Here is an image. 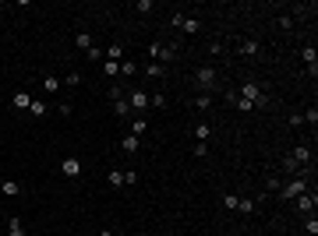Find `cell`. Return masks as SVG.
<instances>
[{
	"label": "cell",
	"instance_id": "cell-26",
	"mask_svg": "<svg viewBox=\"0 0 318 236\" xmlns=\"http://www.w3.org/2000/svg\"><path fill=\"white\" fill-rule=\"evenodd\" d=\"M234 212H240V215H251V212H255V201H251V198H240Z\"/></svg>",
	"mask_w": 318,
	"mask_h": 236
},
{
	"label": "cell",
	"instance_id": "cell-9",
	"mask_svg": "<svg viewBox=\"0 0 318 236\" xmlns=\"http://www.w3.org/2000/svg\"><path fill=\"white\" fill-rule=\"evenodd\" d=\"M301 57H304V64H308V74L315 78V74H318V53H315V46H304Z\"/></svg>",
	"mask_w": 318,
	"mask_h": 236
},
{
	"label": "cell",
	"instance_id": "cell-24",
	"mask_svg": "<svg viewBox=\"0 0 318 236\" xmlns=\"http://www.w3.org/2000/svg\"><path fill=\"white\" fill-rule=\"evenodd\" d=\"M180 28H184L187 35H195V32H202V21H198V18H184V21H180Z\"/></svg>",
	"mask_w": 318,
	"mask_h": 236
},
{
	"label": "cell",
	"instance_id": "cell-25",
	"mask_svg": "<svg viewBox=\"0 0 318 236\" xmlns=\"http://www.w3.org/2000/svg\"><path fill=\"white\" fill-rule=\"evenodd\" d=\"M131 74H138V64L124 57V60H120V78H131Z\"/></svg>",
	"mask_w": 318,
	"mask_h": 236
},
{
	"label": "cell",
	"instance_id": "cell-3",
	"mask_svg": "<svg viewBox=\"0 0 318 236\" xmlns=\"http://www.w3.org/2000/svg\"><path fill=\"white\" fill-rule=\"evenodd\" d=\"M304 190H308V176H294V180H290L283 190H276V194H279V201H294V198H301Z\"/></svg>",
	"mask_w": 318,
	"mask_h": 236
},
{
	"label": "cell",
	"instance_id": "cell-18",
	"mask_svg": "<svg viewBox=\"0 0 318 236\" xmlns=\"http://www.w3.org/2000/svg\"><path fill=\"white\" fill-rule=\"evenodd\" d=\"M99 71H103V74H106L110 81L120 78V64H113V60H103V64H99Z\"/></svg>",
	"mask_w": 318,
	"mask_h": 236
},
{
	"label": "cell",
	"instance_id": "cell-8",
	"mask_svg": "<svg viewBox=\"0 0 318 236\" xmlns=\"http://www.w3.org/2000/svg\"><path fill=\"white\" fill-rule=\"evenodd\" d=\"M237 53H240V57H258V53H262V46H258V39H240V43H237Z\"/></svg>",
	"mask_w": 318,
	"mask_h": 236
},
{
	"label": "cell",
	"instance_id": "cell-11",
	"mask_svg": "<svg viewBox=\"0 0 318 236\" xmlns=\"http://www.w3.org/2000/svg\"><path fill=\"white\" fill-rule=\"evenodd\" d=\"M28 102H32V95H28L25 88H18V92H11V106H14V109H28Z\"/></svg>",
	"mask_w": 318,
	"mask_h": 236
},
{
	"label": "cell",
	"instance_id": "cell-29",
	"mask_svg": "<svg viewBox=\"0 0 318 236\" xmlns=\"http://www.w3.org/2000/svg\"><path fill=\"white\" fill-rule=\"evenodd\" d=\"M195 106H198V109H209V106H212V95L198 92V95H195Z\"/></svg>",
	"mask_w": 318,
	"mask_h": 236
},
{
	"label": "cell",
	"instance_id": "cell-40",
	"mask_svg": "<svg viewBox=\"0 0 318 236\" xmlns=\"http://www.w3.org/2000/svg\"><path fill=\"white\" fill-rule=\"evenodd\" d=\"M78 81H81V74H78V71H71V74H68V78H64V85H71V88H75V85H78Z\"/></svg>",
	"mask_w": 318,
	"mask_h": 236
},
{
	"label": "cell",
	"instance_id": "cell-5",
	"mask_svg": "<svg viewBox=\"0 0 318 236\" xmlns=\"http://www.w3.org/2000/svg\"><path fill=\"white\" fill-rule=\"evenodd\" d=\"M294 205H297V212H301V215H315V205H318L315 190H304L301 198H294Z\"/></svg>",
	"mask_w": 318,
	"mask_h": 236
},
{
	"label": "cell",
	"instance_id": "cell-2",
	"mask_svg": "<svg viewBox=\"0 0 318 236\" xmlns=\"http://www.w3.org/2000/svg\"><path fill=\"white\" fill-rule=\"evenodd\" d=\"M195 85H198V92H216L219 88V74H216V67H198L195 71Z\"/></svg>",
	"mask_w": 318,
	"mask_h": 236
},
{
	"label": "cell",
	"instance_id": "cell-21",
	"mask_svg": "<svg viewBox=\"0 0 318 236\" xmlns=\"http://www.w3.org/2000/svg\"><path fill=\"white\" fill-rule=\"evenodd\" d=\"M212 138V124H195V141H209Z\"/></svg>",
	"mask_w": 318,
	"mask_h": 236
},
{
	"label": "cell",
	"instance_id": "cell-16",
	"mask_svg": "<svg viewBox=\"0 0 318 236\" xmlns=\"http://www.w3.org/2000/svg\"><path fill=\"white\" fill-rule=\"evenodd\" d=\"M113 113H117L120 120H131V106H128V95H124V99H113Z\"/></svg>",
	"mask_w": 318,
	"mask_h": 236
},
{
	"label": "cell",
	"instance_id": "cell-27",
	"mask_svg": "<svg viewBox=\"0 0 318 236\" xmlns=\"http://www.w3.org/2000/svg\"><path fill=\"white\" fill-rule=\"evenodd\" d=\"M301 120H304V124H311V127H315V124H318V106H308V109H304V113H301Z\"/></svg>",
	"mask_w": 318,
	"mask_h": 236
},
{
	"label": "cell",
	"instance_id": "cell-12",
	"mask_svg": "<svg viewBox=\"0 0 318 236\" xmlns=\"http://www.w3.org/2000/svg\"><path fill=\"white\" fill-rule=\"evenodd\" d=\"M0 194H4V198H18V194H21V183H18V180H0Z\"/></svg>",
	"mask_w": 318,
	"mask_h": 236
},
{
	"label": "cell",
	"instance_id": "cell-19",
	"mask_svg": "<svg viewBox=\"0 0 318 236\" xmlns=\"http://www.w3.org/2000/svg\"><path fill=\"white\" fill-rule=\"evenodd\" d=\"M145 131H149V120H145V116H135V120H131V134H135V138H145Z\"/></svg>",
	"mask_w": 318,
	"mask_h": 236
},
{
	"label": "cell",
	"instance_id": "cell-23",
	"mask_svg": "<svg viewBox=\"0 0 318 236\" xmlns=\"http://www.w3.org/2000/svg\"><path fill=\"white\" fill-rule=\"evenodd\" d=\"M57 88H60V78H57V74H46V78H43V92H46V95H53Z\"/></svg>",
	"mask_w": 318,
	"mask_h": 236
},
{
	"label": "cell",
	"instance_id": "cell-41",
	"mask_svg": "<svg viewBox=\"0 0 318 236\" xmlns=\"http://www.w3.org/2000/svg\"><path fill=\"white\" fill-rule=\"evenodd\" d=\"M265 190H279V180L276 176H265Z\"/></svg>",
	"mask_w": 318,
	"mask_h": 236
},
{
	"label": "cell",
	"instance_id": "cell-35",
	"mask_svg": "<svg viewBox=\"0 0 318 236\" xmlns=\"http://www.w3.org/2000/svg\"><path fill=\"white\" fill-rule=\"evenodd\" d=\"M152 7H156L152 0H138V11H142V14H152Z\"/></svg>",
	"mask_w": 318,
	"mask_h": 236
},
{
	"label": "cell",
	"instance_id": "cell-1",
	"mask_svg": "<svg viewBox=\"0 0 318 236\" xmlns=\"http://www.w3.org/2000/svg\"><path fill=\"white\" fill-rule=\"evenodd\" d=\"M237 95H240V99H247L255 109L269 106V95H265V92H262V85H255V81H244V85L237 88Z\"/></svg>",
	"mask_w": 318,
	"mask_h": 236
},
{
	"label": "cell",
	"instance_id": "cell-20",
	"mask_svg": "<svg viewBox=\"0 0 318 236\" xmlns=\"http://www.w3.org/2000/svg\"><path fill=\"white\" fill-rule=\"evenodd\" d=\"M106 95H110V102H113V99H124V95H128V88H124L120 81H110V88H106Z\"/></svg>",
	"mask_w": 318,
	"mask_h": 236
},
{
	"label": "cell",
	"instance_id": "cell-36",
	"mask_svg": "<svg viewBox=\"0 0 318 236\" xmlns=\"http://www.w3.org/2000/svg\"><path fill=\"white\" fill-rule=\"evenodd\" d=\"M279 28H283V32L294 28V18H290V14H279Z\"/></svg>",
	"mask_w": 318,
	"mask_h": 236
},
{
	"label": "cell",
	"instance_id": "cell-34",
	"mask_svg": "<svg viewBox=\"0 0 318 236\" xmlns=\"http://www.w3.org/2000/svg\"><path fill=\"white\" fill-rule=\"evenodd\" d=\"M131 183H138V173L135 169H124V187H131Z\"/></svg>",
	"mask_w": 318,
	"mask_h": 236
},
{
	"label": "cell",
	"instance_id": "cell-37",
	"mask_svg": "<svg viewBox=\"0 0 318 236\" xmlns=\"http://www.w3.org/2000/svg\"><path fill=\"white\" fill-rule=\"evenodd\" d=\"M88 60H96V64H103V50H99V46H92V50H88Z\"/></svg>",
	"mask_w": 318,
	"mask_h": 236
},
{
	"label": "cell",
	"instance_id": "cell-13",
	"mask_svg": "<svg viewBox=\"0 0 318 236\" xmlns=\"http://www.w3.org/2000/svg\"><path fill=\"white\" fill-rule=\"evenodd\" d=\"M7 236H28V233H25V222H21L18 215L7 219Z\"/></svg>",
	"mask_w": 318,
	"mask_h": 236
},
{
	"label": "cell",
	"instance_id": "cell-33",
	"mask_svg": "<svg viewBox=\"0 0 318 236\" xmlns=\"http://www.w3.org/2000/svg\"><path fill=\"white\" fill-rule=\"evenodd\" d=\"M184 18H187L184 11H173V14H170V25H173V28H180V21H184Z\"/></svg>",
	"mask_w": 318,
	"mask_h": 236
},
{
	"label": "cell",
	"instance_id": "cell-22",
	"mask_svg": "<svg viewBox=\"0 0 318 236\" xmlns=\"http://www.w3.org/2000/svg\"><path fill=\"white\" fill-rule=\"evenodd\" d=\"M75 46H78V50H85V53H88V50H92L96 43H92V35H88V32H78V35H75Z\"/></svg>",
	"mask_w": 318,
	"mask_h": 236
},
{
	"label": "cell",
	"instance_id": "cell-43",
	"mask_svg": "<svg viewBox=\"0 0 318 236\" xmlns=\"http://www.w3.org/2000/svg\"><path fill=\"white\" fill-rule=\"evenodd\" d=\"M138 236H149V233H138Z\"/></svg>",
	"mask_w": 318,
	"mask_h": 236
},
{
	"label": "cell",
	"instance_id": "cell-39",
	"mask_svg": "<svg viewBox=\"0 0 318 236\" xmlns=\"http://www.w3.org/2000/svg\"><path fill=\"white\" fill-rule=\"evenodd\" d=\"M237 201H240L237 194H223V205H227V208H237Z\"/></svg>",
	"mask_w": 318,
	"mask_h": 236
},
{
	"label": "cell",
	"instance_id": "cell-17",
	"mask_svg": "<svg viewBox=\"0 0 318 236\" xmlns=\"http://www.w3.org/2000/svg\"><path fill=\"white\" fill-rule=\"evenodd\" d=\"M120 148H124L128 155H135V152L142 148V138H135V134H124V141H120Z\"/></svg>",
	"mask_w": 318,
	"mask_h": 236
},
{
	"label": "cell",
	"instance_id": "cell-10",
	"mask_svg": "<svg viewBox=\"0 0 318 236\" xmlns=\"http://www.w3.org/2000/svg\"><path fill=\"white\" fill-rule=\"evenodd\" d=\"M60 173H64V176H78V173H81V162H78L75 155L60 159Z\"/></svg>",
	"mask_w": 318,
	"mask_h": 236
},
{
	"label": "cell",
	"instance_id": "cell-31",
	"mask_svg": "<svg viewBox=\"0 0 318 236\" xmlns=\"http://www.w3.org/2000/svg\"><path fill=\"white\" fill-rule=\"evenodd\" d=\"M145 74H149V78H163V74H166V67H163V64H149V67H145Z\"/></svg>",
	"mask_w": 318,
	"mask_h": 236
},
{
	"label": "cell",
	"instance_id": "cell-6",
	"mask_svg": "<svg viewBox=\"0 0 318 236\" xmlns=\"http://www.w3.org/2000/svg\"><path fill=\"white\" fill-rule=\"evenodd\" d=\"M149 53H152V64H159V60H173V57H177V46H163V43H152V46H149Z\"/></svg>",
	"mask_w": 318,
	"mask_h": 236
},
{
	"label": "cell",
	"instance_id": "cell-14",
	"mask_svg": "<svg viewBox=\"0 0 318 236\" xmlns=\"http://www.w3.org/2000/svg\"><path fill=\"white\" fill-rule=\"evenodd\" d=\"M103 60L120 64V60H124V43H110V50H106V57H103Z\"/></svg>",
	"mask_w": 318,
	"mask_h": 236
},
{
	"label": "cell",
	"instance_id": "cell-32",
	"mask_svg": "<svg viewBox=\"0 0 318 236\" xmlns=\"http://www.w3.org/2000/svg\"><path fill=\"white\" fill-rule=\"evenodd\" d=\"M195 155H198V159L209 155V141H195Z\"/></svg>",
	"mask_w": 318,
	"mask_h": 236
},
{
	"label": "cell",
	"instance_id": "cell-38",
	"mask_svg": "<svg viewBox=\"0 0 318 236\" xmlns=\"http://www.w3.org/2000/svg\"><path fill=\"white\" fill-rule=\"evenodd\" d=\"M287 124H290V127H304V120H301V113H290V116H287Z\"/></svg>",
	"mask_w": 318,
	"mask_h": 236
},
{
	"label": "cell",
	"instance_id": "cell-28",
	"mask_svg": "<svg viewBox=\"0 0 318 236\" xmlns=\"http://www.w3.org/2000/svg\"><path fill=\"white\" fill-rule=\"evenodd\" d=\"M106 180H110V187H113V190H117V187H124V173H120V169H110V176H106Z\"/></svg>",
	"mask_w": 318,
	"mask_h": 236
},
{
	"label": "cell",
	"instance_id": "cell-15",
	"mask_svg": "<svg viewBox=\"0 0 318 236\" xmlns=\"http://www.w3.org/2000/svg\"><path fill=\"white\" fill-rule=\"evenodd\" d=\"M28 113H32V116H36V120H43V116H46V113H50V106H46V102H43V99H32V102H28Z\"/></svg>",
	"mask_w": 318,
	"mask_h": 236
},
{
	"label": "cell",
	"instance_id": "cell-4",
	"mask_svg": "<svg viewBox=\"0 0 318 236\" xmlns=\"http://www.w3.org/2000/svg\"><path fill=\"white\" fill-rule=\"evenodd\" d=\"M128 106H131V113L145 116V109H149V92H142V88H128Z\"/></svg>",
	"mask_w": 318,
	"mask_h": 236
},
{
	"label": "cell",
	"instance_id": "cell-42",
	"mask_svg": "<svg viewBox=\"0 0 318 236\" xmlns=\"http://www.w3.org/2000/svg\"><path fill=\"white\" fill-rule=\"evenodd\" d=\"M99 236H113V229H99Z\"/></svg>",
	"mask_w": 318,
	"mask_h": 236
},
{
	"label": "cell",
	"instance_id": "cell-7",
	"mask_svg": "<svg viewBox=\"0 0 318 236\" xmlns=\"http://www.w3.org/2000/svg\"><path fill=\"white\" fill-rule=\"evenodd\" d=\"M290 159H294L297 166H304V169H311V162H315V155H311V148H308V145H297V148L290 152Z\"/></svg>",
	"mask_w": 318,
	"mask_h": 236
},
{
	"label": "cell",
	"instance_id": "cell-30",
	"mask_svg": "<svg viewBox=\"0 0 318 236\" xmlns=\"http://www.w3.org/2000/svg\"><path fill=\"white\" fill-rule=\"evenodd\" d=\"M304 229H308V236H318V219L315 215H304Z\"/></svg>",
	"mask_w": 318,
	"mask_h": 236
}]
</instances>
